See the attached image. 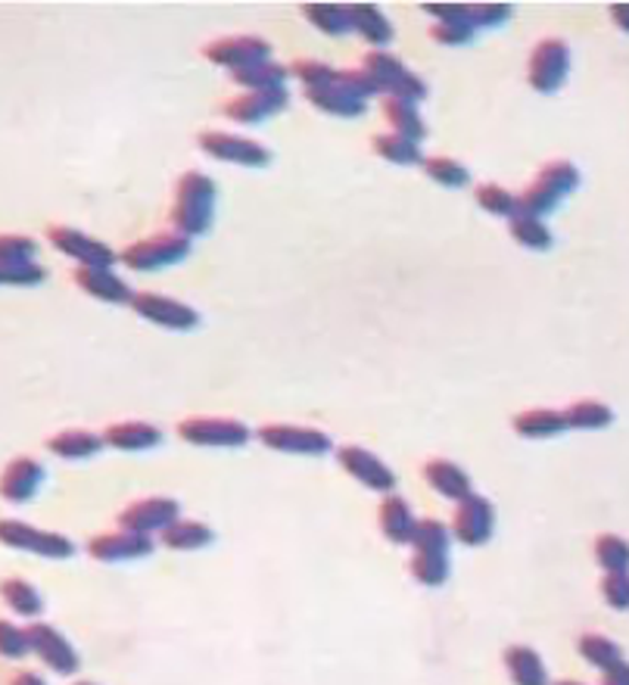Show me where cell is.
Instances as JSON below:
<instances>
[{"label":"cell","instance_id":"1","mask_svg":"<svg viewBox=\"0 0 629 685\" xmlns=\"http://www.w3.org/2000/svg\"><path fill=\"white\" fill-rule=\"evenodd\" d=\"M216 216V182L190 169L178 178L175 187V202H172V222L184 237H200L212 228Z\"/></svg>","mask_w":629,"mask_h":685},{"label":"cell","instance_id":"2","mask_svg":"<svg viewBox=\"0 0 629 685\" xmlns=\"http://www.w3.org/2000/svg\"><path fill=\"white\" fill-rule=\"evenodd\" d=\"M580 187V169L568 160L548 162L546 169L527 184V190L517 197L521 202V212L524 216H536L543 219L548 216L558 202L564 200L568 194H573Z\"/></svg>","mask_w":629,"mask_h":685},{"label":"cell","instance_id":"3","mask_svg":"<svg viewBox=\"0 0 629 685\" xmlns=\"http://www.w3.org/2000/svg\"><path fill=\"white\" fill-rule=\"evenodd\" d=\"M0 545H7L13 552L42 555L47 561H66V558L75 555V543L69 536L25 524V521H16V518H0Z\"/></svg>","mask_w":629,"mask_h":685},{"label":"cell","instance_id":"4","mask_svg":"<svg viewBox=\"0 0 629 685\" xmlns=\"http://www.w3.org/2000/svg\"><path fill=\"white\" fill-rule=\"evenodd\" d=\"M190 256V237H184L178 231H165V234H150L143 241H135L119 253V263H125L135 271H156L165 265H178Z\"/></svg>","mask_w":629,"mask_h":685},{"label":"cell","instance_id":"5","mask_svg":"<svg viewBox=\"0 0 629 685\" xmlns=\"http://www.w3.org/2000/svg\"><path fill=\"white\" fill-rule=\"evenodd\" d=\"M47 241L54 249H60L62 256L75 259L79 268H113L119 263V253L113 246H106L97 237L84 234L79 228H69V224H50Z\"/></svg>","mask_w":629,"mask_h":685},{"label":"cell","instance_id":"6","mask_svg":"<svg viewBox=\"0 0 629 685\" xmlns=\"http://www.w3.org/2000/svg\"><path fill=\"white\" fill-rule=\"evenodd\" d=\"M25 629H28L32 654H35L47 670H54L57 676H75V673H79L82 658H79L75 646L62 636L57 626L35 620V624L25 626Z\"/></svg>","mask_w":629,"mask_h":685},{"label":"cell","instance_id":"7","mask_svg":"<svg viewBox=\"0 0 629 685\" xmlns=\"http://www.w3.org/2000/svg\"><path fill=\"white\" fill-rule=\"evenodd\" d=\"M200 150L206 156L219 162H231V165H246V169H265L271 162V150L263 147L253 138H241L231 131H200Z\"/></svg>","mask_w":629,"mask_h":685},{"label":"cell","instance_id":"8","mask_svg":"<svg viewBox=\"0 0 629 685\" xmlns=\"http://www.w3.org/2000/svg\"><path fill=\"white\" fill-rule=\"evenodd\" d=\"M256 437L263 445L284 452V455H325L334 445L325 430L300 427V423H265Z\"/></svg>","mask_w":629,"mask_h":685},{"label":"cell","instance_id":"9","mask_svg":"<svg viewBox=\"0 0 629 685\" xmlns=\"http://www.w3.org/2000/svg\"><path fill=\"white\" fill-rule=\"evenodd\" d=\"M570 69V50L561 38H546L539 40L529 54V88L539 91V94H551L558 91L564 79H568Z\"/></svg>","mask_w":629,"mask_h":685},{"label":"cell","instance_id":"10","mask_svg":"<svg viewBox=\"0 0 629 685\" xmlns=\"http://www.w3.org/2000/svg\"><path fill=\"white\" fill-rule=\"evenodd\" d=\"M452 536L467 548L489 543L492 530H496V508L487 496L470 492L462 502H455V518H452Z\"/></svg>","mask_w":629,"mask_h":685},{"label":"cell","instance_id":"11","mask_svg":"<svg viewBox=\"0 0 629 685\" xmlns=\"http://www.w3.org/2000/svg\"><path fill=\"white\" fill-rule=\"evenodd\" d=\"M178 437L203 449H241L249 440V427L234 418H187L178 423Z\"/></svg>","mask_w":629,"mask_h":685},{"label":"cell","instance_id":"12","mask_svg":"<svg viewBox=\"0 0 629 685\" xmlns=\"http://www.w3.org/2000/svg\"><path fill=\"white\" fill-rule=\"evenodd\" d=\"M203 57L231 72H241V69L271 60V44L256 35H234V38L209 40L203 47Z\"/></svg>","mask_w":629,"mask_h":685},{"label":"cell","instance_id":"13","mask_svg":"<svg viewBox=\"0 0 629 685\" xmlns=\"http://www.w3.org/2000/svg\"><path fill=\"white\" fill-rule=\"evenodd\" d=\"M88 555L103 565H116V561H141L153 555V536L143 533H131V530H109V533H97L88 539Z\"/></svg>","mask_w":629,"mask_h":685},{"label":"cell","instance_id":"14","mask_svg":"<svg viewBox=\"0 0 629 685\" xmlns=\"http://www.w3.org/2000/svg\"><path fill=\"white\" fill-rule=\"evenodd\" d=\"M128 305L141 315L143 322L165 327V330H194L200 324V315L194 305L163 297V293H135Z\"/></svg>","mask_w":629,"mask_h":685},{"label":"cell","instance_id":"15","mask_svg":"<svg viewBox=\"0 0 629 685\" xmlns=\"http://www.w3.org/2000/svg\"><path fill=\"white\" fill-rule=\"evenodd\" d=\"M182 518V504L168 496H150V499H138L125 508L119 514V530H131V533H163L165 526H172Z\"/></svg>","mask_w":629,"mask_h":685},{"label":"cell","instance_id":"16","mask_svg":"<svg viewBox=\"0 0 629 685\" xmlns=\"http://www.w3.org/2000/svg\"><path fill=\"white\" fill-rule=\"evenodd\" d=\"M337 462H340V467H343L356 484H362L365 489L384 492V496H389V492L396 489V474H393V467L381 462L374 452H368L365 445H343V449L337 452Z\"/></svg>","mask_w":629,"mask_h":685},{"label":"cell","instance_id":"17","mask_svg":"<svg viewBox=\"0 0 629 685\" xmlns=\"http://www.w3.org/2000/svg\"><path fill=\"white\" fill-rule=\"evenodd\" d=\"M44 484V464L32 455H16L0 471V499L10 504H25L38 496Z\"/></svg>","mask_w":629,"mask_h":685},{"label":"cell","instance_id":"18","mask_svg":"<svg viewBox=\"0 0 629 685\" xmlns=\"http://www.w3.org/2000/svg\"><path fill=\"white\" fill-rule=\"evenodd\" d=\"M287 103H290L287 88L284 91H246L222 103V116L237 125H256L268 116H278Z\"/></svg>","mask_w":629,"mask_h":685},{"label":"cell","instance_id":"19","mask_svg":"<svg viewBox=\"0 0 629 685\" xmlns=\"http://www.w3.org/2000/svg\"><path fill=\"white\" fill-rule=\"evenodd\" d=\"M75 283L82 287V293L88 297H94V300H101V303H109V305H123V303H131V287L119 278V275H113L109 268H75Z\"/></svg>","mask_w":629,"mask_h":685},{"label":"cell","instance_id":"20","mask_svg":"<svg viewBox=\"0 0 629 685\" xmlns=\"http://www.w3.org/2000/svg\"><path fill=\"white\" fill-rule=\"evenodd\" d=\"M424 480L433 492H440L449 502H462L465 496H470V474L465 467H458L449 458H430L424 464Z\"/></svg>","mask_w":629,"mask_h":685},{"label":"cell","instance_id":"21","mask_svg":"<svg viewBox=\"0 0 629 685\" xmlns=\"http://www.w3.org/2000/svg\"><path fill=\"white\" fill-rule=\"evenodd\" d=\"M103 443L109 449H119V452H147V449L163 443V430L147 421L109 423L103 430Z\"/></svg>","mask_w":629,"mask_h":685},{"label":"cell","instance_id":"22","mask_svg":"<svg viewBox=\"0 0 629 685\" xmlns=\"http://www.w3.org/2000/svg\"><path fill=\"white\" fill-rule=\"evenodd\" d=\"M377 524H381V533H384L389 543L408 545L411 543V533H415L418 518H415L411 504L403 496L389 492V496H384L381 508H377Z\"/></svg>","mask_w":629,"mask_h":685},{"label":"cell","instance_id":"23","mask_svg":"<svg viewBox=\"0 0 629 685\" xmlns=\"http://www.w3.org/2000/svg\"><path fill=\"white\" fill-rule=\"evenodd\" d=\"M305 101L318 106L327 116H340V119H356L365 113V101L356 97L352 91H346L340 81L325 84V88H305Z\"/></svg>","mask_w":629,"mask_h":685},{"label":"cell","instance_id":"24","mask_svg":"<svg viewBox=\"0 0 629 685\" xmlns=\"http://www.w3.org/2000/svg\"><path fill=\"white\" fill-rule=\"evenodd\" d=\"M103 433H91V430H60L47 440V452L57 455L62 462H84L94 458L103 449Z\"/></svg>","mask_w":629,"mask_h":685},{"label":"cell","instance_id":"25","mask_svg":"<svg viewBox=\"0 0 629 685\" xmlns=\"http://www.w3.org/2000/svg\"><path fill=\"white\" fill-rule=\"evenodd\" d=\"M508 676L514 685H548V670L539 658V651H533L529 646H508L505 654Z\"/></svg>","mask_w":629,"mask_h":685},{"label":"cell","instance_id":"26","mask_svg":"<svg viewBox=\"0 0 629 685\" xmlns=\"http://www.w3.org/2000/svg\"><path fill=\"white\" fill-rule=\"evenodd\" d=\"M514 430L527 440H548L568 430L564 411L558 408H527L514 418Z\"/></svg>","mask_w":629,"mask_h":685},{"label":"cell","instance_id":"27","mask_svg":"<svg viewBox=\"0 0 629 685\" xmlns=\"http://www.w3.org/2000/svg\"><path fill=\"white\" fill-rule=\"evenodd\" d=\"M0 599L10 611H16L20 617H28V620H35L44 611L42 592L22 577H3L0 580Z\"/></svg>","mask_w":629,"mask_h":685},{"label":"cell","instance_id":"28","mask_svg":"<svg viewBox=\"0 0 629 685\" xmlns=\"http://www.w3.org/2000/svg\"><path fill=\"white\" fill-rule=\"evenodd\" d=\"M349 16H352V32H359L368 44L384 47V44L393 40V25L381 13V7H374V3H352Z\"/></svg>","mask_w":629,"mask_h":685},{"label":"cell","instance_id":"29","mask_svg":"<svg viewBox=\"0 0 629 685\" xmlns=\"http://www.w3.org/2000/svg\"><path fill=\"white\" fill-rule=\"evenodd\" d=\"M160 539L172 552H200V548H206V545L216 539V533L203 521H182L178 518L175 524L165 526L163 533H160Z\"/></svg>","mask_w":629,"mask_h":685},{"label":"cell","instance_id":"30","mask_svg":"<svg viewBox=\"0 0 629 685\" xmlns=\"http://www.w3.org/2000/svg\"><path fill=\"white\" fill-rule=\"evenodd\" d=\"M384 119L389 121L393 135H403V138H408V141H415V143H421L427 138V121L421 119V113L415 109V103L386 97Z\"/></svg>","mask_w":629,"mask_h":685},{"label":"cell","instance_id":"31","mask_svg":"<svg viewBox=\"0 0 629 685\" xmlns=\"http://www.w3.org/2000/svg\"><path fill=\"white\" fill-rule=\"evenodd\" d=\"M303 13L318 32H325L327 38H343V35L352 32L349 7H340V3H305Z\"/></svg>","mask_w":629,"mask_h":685},{"label":"cell","instance_id":"32","mask_svg":"<svg viewBox=\"0 0 629 685\" xmlns=\"http://www.w3.org/2000/svg\"><path fill=\"white\" fill-rule=\"evenodd\" d=\"M231 79L237 81L241 88H249V91H284L290 69L281 66V62L268 60L259 62V66H249V69H241V72H231Z\"/></svg>","mask_w":629,"mask_h":685},{"label":"cell","instance_id":"33","mask_svg":"<svg viewBox=\"0 0 629 685\" xmlns=\"http://www.w3.org/2000/svg\"><path fill=\"white\" fill-rule=\"evenodd\" d=\"M576 648H580V658H583L589 666L602 670V673L624 661V648L617 646V642H610L608 636H602V632H586V636H580Z\"/></svg>","mask_w":629,"mask_h":685},{"label":"cell","instance_id":"34","mask_svg":"<svg viewBox=\"0 0 629 685\" xmlns=\"http://www.w3.org/2000/svg\"><path fill=\"white\" fill-rule=\"evenodd\" d=\"M374 153L386 162H396V165H421L424 156H421V143L408 141L403 135H374Z\"/></svg>","mask_w":629,"mask_h":685},{"label":"cell","instance_id":"35","mask_svg":"<svg viewBox=\"0 0 629 685\" xmlns=\"http://www.w3.org/2000/svg\"><path fill=\"white\" fill-rule=\"evenodd\" d=\"M564 421L573 430H605L614 421V411L598 399H580L564 408Z\"/></svg>","mask_w":629,"mask_h":685},{"label":"cell","instance_id":"36","mask_svg":"<svg viewBox=\"0 0 629 685\" xmlns=\"http://www.w3.org/2000/svg\"><path fill=\"white\" fill-rule=\"evenodd\" d=\"M362 72H365L368 79L377 84V91H381V94H389V88L403 79L408 69L403 66V62L396 60V57L384 54V50H371L365 60H362Z\"/></svg>","mask_w":629,"mask_h":685},{"label":"cell","instance_id":"37","mask_svg":"<svg viewBox=\"0 0 629 685\" xmlns=\"http://www.w3.org/2000/svg\"><path fill=\"white\" fill-rule=\"evenodd\" d=\"M408 570L421 585H443L449 580V552H415Z\"/></svg>","mask_w":629,"mask_h":685},{"label":"cell","instance_id":"38","mask_svg":"<svg viewBox=\"0 0 629 685\" xmlns=\"http://www.w3.org/2000/svg\"><path fill=\"white\" fill-rule=\"evenodd\" d=\"M474 200L477 206L489 212V216H499V219H514L517 212H521V202L517 197L505 190L502 184H480L477 190H474Z\"/></svg>","mask_w":629,"mask_h":685},{"label":"cell","instance_id":"39","mask_svg":"<svg viewBox=\"0 0 629 685\" xmlns=\"http://www.w3.org/2000/svg\"><path fill=\"white\" fill-rule=\"evenodd\" d=\"M595 561L605 567V573H629V543L624 536L602 533L595 539Z\"/></svg>","mask_w":629,"mask_h":685},{"label":"cell","instance_id":"40","mask_svg":"<svg viewBox=\"0 0 629 685\" xmlns=\"http://www.w3.org/2000/svg\"><path fill=\"white\" fill-rule=\"evenodd\" d=\"M508 231H511L514 241L521 243V246H527V249H548L551 246V231L536 216L517 212L514 219H508Z\"/></svg>","mask_w":629,"mask_h":685},{"label":"cell","instance_id":"41","mask_svg":"<svg viewBox=\"0 0 629 685\" xmlns=\"http://www.w3.org/2000/svg\"><path fill=\"white\" fill-rule=\"evenodd\" d=\"M449 543H452V530H449L443 521L436 518H421L415 524V533H411V548L415 552H449Z\"/></svg>","mask_w":629,"mask_h":685},{"label":"cell","instance_id":"42","mask_svg":"<svg viewBox=\"0 0 629 685\" xmlns=\"http://www.w3.org/2000/svg\"><path fill=\"white\" fill-rule=\"evenodd\" d=\"M421 165H424L427 178L436 182L440 187H465L470 182V172L452 156H424Z\"/></svg>","mask_w":629,"mask_h":685},{"label":"cell","instance_id":"43","mask_svg":"<svg viewBox=\"0 0 629 685\" xmlns=\"http://www.w3.org/2000/svg\"><path fill=\"white\" fill-rule=\"evenodd\" d=\"M38 243L25 234H0V265L35 263Z\"/></svg>","mask_w":629,"mask_h":685},{"label":"cell","instance_id":"44","mask_svg":"<svg viewBox=\"0 0 629 685\" xmlns=\"http://www.w3.org/2000/svg\"><path fill=\"white\" fill-rule=\"evenodd\" d=\"M25 654H32V642H28V629L0 620V658L7 661H20Z\"/></svg>","mask_w":629,"mask_h":685},{"label":"cell","instance_id":"45","mask_svg":"<svg viewBox=\"0 0 629 685\" xmlns=\"http://www.w3.org/2000/svg\"><path fill=\"white\" fill-rule=\"evenodd\" d=\"M290 76L303 81V88H325L337 81V69L322 60H296L290 66Z\"/></svg>","mask_w":629,"mask_h":685},{"label":"cell","instance_id":"46","mask_svg":"<svg viewBox=\"0 0 629 685\" xmlns=\"http://www.w3.org/2000/svg\"><path fill=\"white\" fill-rule=\"evenodd\" d=\"M602 599L614 611H629V573H605L602 577Z\"/></svg>","mask_w":629,"mask_h":685},{"label":"cell","instance_id":"47","mask_svg":"<svg viewBox=\"0 0 629 685\" xmlns=\"http://www.w3.org/2000/svg\"><path fill=\"white\" fill-rule=\"evenodd\" d=\"M474 25L470 22H436L433 28H430V38L440 40V44H467V40H474Z\"/></svg>","mask_w":629,"mask_h":685},{"label":"cell","instance_id":"48","mask_svg":"<svg viewBox=\"0 0 629 685\" xmlns=\"http://www.w3.org/2000/svg\"><path fill=\"white\" fill-rule=\"evenodd\" d=\"M508 16H511V7L508 3H470V22H474V28L502 25Z\"/></svg>","mask_w":629,"mask_h":685},{"label":"cell","instance_id":"49","mask_svg":"<svg viewBox=\"0 0 629 685\" xmlns=\"http://www.w3.org/2000/svg\"><path fill=\"white\" fill-rule=\"evenodd\" d=\"M389 97H396V101H406V103H418L427 97V81L421 76H415V72H406L403 79L396 81L393 88H389Z\"/></svg>","mask_w":629,"mask_h":685},{"label":"cell","instance_id":"50","mask_svg":"<svg viewBox=\"0 0 629 685\" xmlns=\"http://www.w3.org/2000/svg\"><path fill=\"white\" fill-rule=\"evenodd\" d=\"M602 685H629V664L620 661L617 666H610L602 673Z\"/></svg>","mask_w":629,"mask_h":685},{"label":"cell","instance_id":"51","mask_svg":"<svg viewBox=\"0 0 629 685\" xmlns=\"http://www.w3.org/2000/svg\"><path fill=\"white\" fill-rule=\"evenodd\" d=\"M610 20H614V25H617L620 32H627L629 35V3H614V7H610Z\"/></svg>","mask_w":629,"mask_h":685},{"label":"cell","instance_id":"52","mask_svg":"<svg viewBox=\"0 0 629 685\" xmlns=\"http://www.w3.org/2000/svg\"><path fill=\"white\" fill-rule=\"evenodd\" d=\"M7 685H47V683H44L35 670H20V673H16V676H13Z\"/></svg>","mask_w":629,"mask_h":685},{"label":"cell","instance_id":"53","mask_svg":"<svg viewBox=\"0 0 629 685\" xmlns=\"http://www.w3.org/2000/svg\"><path fill=\"white\" fill-rule=\"evenodd\" d=\"M551 685H586V683H576V680H561V683H551Z\"/></svg>","mask_w":629,"mask_h":685},{"label":"cell","instance_id":"54","mask_svg":"<svg viewBox=\"0 0 629 685\" xmlns=\"http://www.w3.org/2000/svg\"><path fill=\"white\" fill-rule=\"evenodd\" d=\"M0 287H3V271H0Z\"/></svg>","mask_w":629,"mask_h":685},{"label":"cell","instance_id":"55","mask_svg":"<svg viewBox=\"0 0 629 685\" xmlns=\"http://www.w3.org/2000/svg\"><path fill=\"white\" fill-rule=\"evenodd\" d=\"M75 685H97V683H75Z\"/></svg>","mask_w":629,"mask_h":685}]
</instances>
